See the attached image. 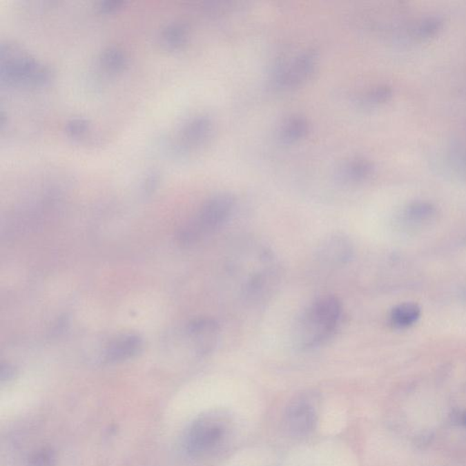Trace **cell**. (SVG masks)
Segmentation results:
<instances>
[{"mask_svg":"<svg viewBox=\"0 0 466 466\" xmlns=\"http://www.w3.org/2000/svg\"><path fill=\"white\" fill-rule=\"evenodd\" d=\"M213 130V122L210 117L198 115L188 119L179 130V148L184 151L202 145L210 137Z\"/></svg>","mask_w":466,"mask_h":466,"instance_id":"9c48e42d","label":"cell"},{"mask_svg":"<svg viewBox=\"0 0 466 466\" xmlns=\"http://www.w3.org/2000/svg\"><path fill=\"white\" fill-rule=\"evenodd\" d=\"M444 21L439 17H431L424 19L416 28V35L419 39H428L438 35Z\"/></svg>","mask_w":466,"mask_h":466,"instance_id":"2e32d148","label":"cell"},{"mask_svg":"<svg viewBox=\"0 0 466 466\" xmlns=\"http://www.w3.org/2000/svg\"><path fill=\"white\" fill-rule=\"evenodd\" d=\"M406 213L409 218L414 221H425L431 218L436 213V208L431 203L425 202H417L413 203L407 208Z\"/></svg>","mask_w":466,"mask_h":466,"instance_id":"ac0fdd59","label":"cell"},{"mask_svg":"<svg viewBox=\"0 0 466 466\" xmlns=\"http://www.w3.org/2000/svg\"><path fill=\"white\" fill-rule=\"evenodd\" d=\"M159 181V175L158 174L156 173H151L150 176L148 177L147 179H146L145 184H144V191L146 193H148V191H151L153 190L154 188H155V186L157 185V183H158Z\"/></svg>","mask_w":466,"mask_h":466,"instance_id":"603a6c76","label":"cell"},{"mask_svg":"<svg viewBox=\"0 0 466 466\" xmlns=\"http://www.w3.org/2000/svg\"><path fill=\"white\" fill-rule=\"evenodd\" d=\"M16 376V370L13 366L10 365H2L1 369H0V378H1V382L10 381Z\"/></svg>","mask_w":466,"mask_h":466,"instance_id":"7402d4cb","label":"cell"},{"mask_svg":"<svg viewBox=\"0 0 466 466\" xmlns=\"http://www.w3.org/2000/svg\"><path fill=\"white\" fill-rule=\"evenodd\" d=\"M465 423H466V416H465Z\"/></svg>","mask_w":466,"mask_h":466,"instance_id":"cb8c5ba5","label":"cell"},{"mask_svg":"<svg viewBox=\"0 0 466 466\" xmlns=\"http://www.w3.org/2000/svg\"><path fill=\"white\" fill-rule=\"evenodd\" d=\"M228 422L220 414H208L197 419L186 434L185 447L191 456L211 453L225 441Z\"/></svg>","mask_w":466,"mask_h":466,"instance_id":"277c9868","label":"cell"},{"mask_svg":"<svg viewBox=\"0 0 466 466\" xmlns=\"http://www.w3.org/2000/svg\"><path fill=\"white\" fill-rule=\"evenodd\" d=\"M142 340L135 334H128L117 339L105 351L104 360L108 364L126 361L142 351Z\"/></svg>","mask_w":466,"mask_h":466,"instance_id":"30bf717a","label":"cell"},{"mask_svg":"<svg viewBox=\"0 0 466 466\" xmlns=\"http://www.w3.org/2000/svg\"><path fill=\"white\" fill-rule=\"evenodd\" d=\"M393 96V90L388 86H380L366 93L362 99L365 106H376L388 101Z\"/></svg>","mask_w":466,"mask_h":466,"instance_id":"d6986e66","label":"cell"},{"mask_svg":"<svg viewBox=\"0 0 466 466\" xmlns=\"http://www.w3.org/2000/svg\"><path fill=\"white\" fill-rule=\"evenodd\" d=\"M99 62L105 70L111 72H119L127 66V58L122 50L117 48H108L101 52Z\"/></svg>","mask_w":466,"mask_h":466,"instance_id":"5bb4252c","label":"cell"},{"mask_svg":"<svg viewBox=\"0 0 466 466\" xmlns=\"http://www.w3.org/2000/svg\"><path fill=\"white\" fill-rule=\"evenodd\" d=\"M187 333L196 353L202 356H207L216 347L220 327L213 319L200 318L194 320L188 325Z\"/></svg>","mask_w":466,"mask_h":466,"instance_id":"ba28073f","label":"cell"},{"mask_svg":"<svg viewBox=\"0 0 466 466\" xmlns=\"http://www.w3.org/2000/svg\"><path fill=\"white\" fill-rule=\"evenodd\" d=\"M1 81L12 86H45L52 81L50 67L28 55L18 45H1L0 51Z\"/></svg>","mask_w":466,"mask_h":466,"instance_id":"7a4b0ae2","label":"cell"},{"mask_svg":"<svg viewBox=\"0 0 466 466\" xmlns=\"http://www.w3.org/2000/svg\"><path fill=\"white\" fill-rule=\"evenodd\" d=\"M308 130V123L302 117H293L284 122L281 128V137L286 142H293L302 138Z\"/></svg>","mask_w":466,"mask_h":466,"instance_id":"9a60e30c","label":"cell"},{"mask_svg":"<svg viewBox=\"0 0 466 466\" xmlns=\"http://www.w3.org/2000/svg\"><path fill=\"white\" fill-rule=\"evenodd\" d=\"M187 39V28L181 23H173L163 28L161 42L168 50H176L182 47Z\"/></svg>","mask_w":466,"mask_h":466,"instance_id":"4fadbf2b","label":"cell"},{"mask_svg":"<svg viewBox=\"0 0 466 466\" xmlns=\"http://www.w3.org/2000/svg\"><path fill=\"white\" fill-rule=\"evenodd\" d=\"M55 457L51 451H43L37 454L33 458L34 466H51L53 464Z\"/></svg>","mask_w":466,"mask_h":466,"instance_id":"ffe728a7","label":"cell"},{"mask_svg":"<svg viewBox=\"0 0 466 466\" xmlns=\"http://www.w3.org/2000/svg\"><path fill=\"white\" fill-rule=\"evenodd\" d=\"M90 123L86 119L74 118L66 124L65 130L68 138L74 141H81L90 131Z\"/></svg>","mask_w":466,"mask_h":466,"instance_id":"e0dca14e","label":"cell"},{"mask_svg":"<svg viewBox=\"0 0 466 466\" xmlns=\"http://www.w3.org/2000/svg\"><path fill=\"white\" fill-rule=\"evenodd\" d=\"M353 254L350 239L341 234H334L324 240L317 250V258L322 264L340 267L347 264Z\"/></svg>","mask_w":466,"mask_h":466,"instance_id":"52a82bcc","label":"cell"},{"mask_svg":"<svg viewBox=\"0 0 466 466\" xmlns=\"http://www.w3.org/2000/svg\"><path fill=\"white\" fill-rule=\"evenodd\" d=\"M342 311L341 302L336 297H322L313 302L297 324V346L302 350H311L324 344L338 327Z\"/></svg>","mask_w":466,"mask_h":466,"instance_id":"6da1fadb","label":"cell"},{"mask_svg":"<svg viewBox=\"0 0 466 466\" xmlns=\"http://www.w3.org/2000/svg\"><path fill=\"white\" fill-rule=\"evenodd\" d=\"M421 310L414 304H404L397 306L391 313V322L399 328L408 327L419 319Z\"/></svg>","mask_w":466,"mask_h":466,"instance_id":"7c38bea8","label":"cell"},{"mask_svg":"<svg viewBox=\"0 0 466 466\" xmlns=\"http://www.w3.org/2000/svg\"><path fill=\"white\" fill-rule=\"evenodd\" d=\"M317 63L316 53L306 50L282 65L274 76V84L280 88H293L313 73Z\"/></svg>","mask_w":466,"mask_h":466,"instance_id":"8992f818","label":"cell"},{"mask_svg":"<svg viewBox=\"0 0 466 466\" xmlns=\"http://www.w3.org/2000/svg\"><path fill=\"white\" fill-rule=\"evenodd\" d=\"M123 5H124V2L122 1H116V0L110 1V0H107V1H102L99 3V8L101 10L102 13L110 14L121 10Z\"/></svg>","mask_w":466,"mask_h":466,"instance_id":"44dd1931","label":"cell"},{"mask_svg":"<svg viewBox=\"0 0 466 466\" xmlns=\"http://www.w3.org/2000/svg\"><path fill=\"white\" fill-rule=\"evenodd\" d=\"M235 206V198L230 193L211 197L202 206L198 213L182 228L179 242L184 245L195 244L219 230L230 218Z\"/></svg>","mask_w":466,"mask_h":466,"instance_id":"3957f363","label":"cell"},{"mask_svg":"<svg viewBox=\"0 0 466 466\" xmlns=\"http://www.w3.org/2000/svg\"><path fill=\"white\" fill-rule=\"evenodd\" d=\"M315 396L304 394L297 396L288 406L285 414V425L294 436H307L316 427L318 422Z\"/></svg>","mask_w":466,"mask_h":466,"instance_id":"5b68a950","label":"cell"},{"mask_svg":"<svg viewBox=\"0 0 466 466\" xmlns=\"http://www.w3.org/2000/svg\"><path fill=\"white\" fill-rule=\"evenodd\" d=\"M373 165L367 159L358 158L346 162L342 166L341 175L348 182L362 181L373 173Z\"/></svg>","mask_w":466,"mask_h":466,"instance_id":"8fae6325","label":"cell"}]
</instances>
